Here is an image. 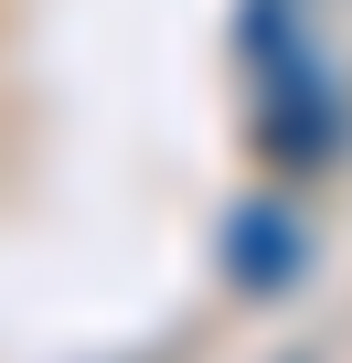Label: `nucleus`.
<instances>
[{
	"mask_svg": "<svg viewBox=\"0 0 352 363\" xmlns=\"http://www.w3.org/2000/svg\"><path fill=\"white\" fill-rule=\"evenodd\" d=\"M235 246H246V257H256V267H246V278H256V289H278V278H288V235H278V225H267V214H246V225H235Z\"/></svg>",
	"mask_w": 352,
	"mask_h": 363,
	"instance_id": "1",
	"label": "nucleus"
}]
</instances>
